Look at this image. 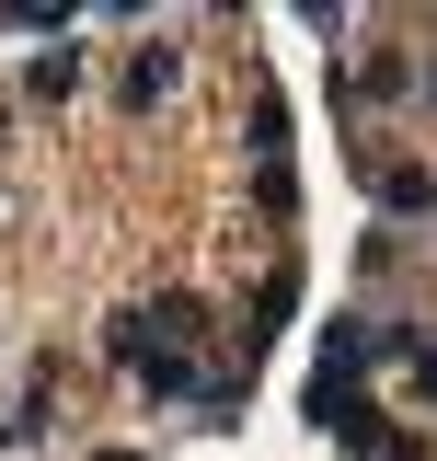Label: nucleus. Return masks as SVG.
Instances as JSON below:
<instances>
[{
	"label": "nucleus",
	"instance_id": "nucleus-1",
	"mask_svg": "<svg viewBox=\"0 0 437 461\" xmlns=\"http://www.w3.org/2000/svg\"><path fill=\"white\" fill-rule=\"evenodd\" d=\"M311 427H323V438H345L357 461H380V438H391L380 403L357 393V381H334V369H311Z\"/></svg>",
	"mask_w": 437,
	"mask_h": 461
},
{
	"label": "nucleus",
	"instance_id": "nucleus-2",
	"mask_svg": "<svg viewBox=\"0 0 437 461\" xmlns=\"http://www.w3.org/2000/svg\"><path fill=\"white\" fill-rule=\"evenodd\" d=\"M23 93H35V104H58V93H81V47L58 35V47L35 58V69H23Z\"/></svg>",
	"mask_w": 437,
	"mask_h": 461
},
{
	"label": "nucleus",
	"instance_id": "nucleus-3",
	"mask_svg": "<svg viewBox=\"0 0 437 461\" xmlns=\"http://www.w3.org/2000/svg\"><path fill=\"white\" fill-rule=\"evenodd\" d=\"M150 93H173V47H138V58H127V104H150Z\"/></svg>",
	"mask_w": 437,
	"mask_h": 461
},
{
	"label": "nucleus",
	"instance_id": "nucleus-4",
	"mask_svg": "<svg viewBox=\"0 0 437 461\" xmlns=\"http://www.w3.org/2000/svg\"><path fill=\"white\" fill-rule=\"evenodd\" d=\"M104 461H138V450H104Z\"/></svg>",
	"mask_w": 437,
	"mask_h": 461
}]
</instances>
